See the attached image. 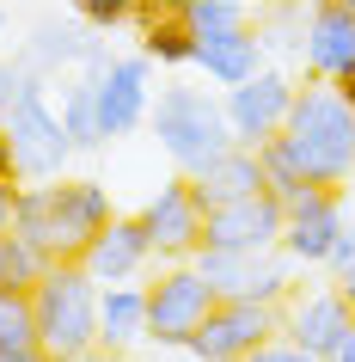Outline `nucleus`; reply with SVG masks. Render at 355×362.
I'll list each match as a JSON object with an SVG mask.
<instances>
[{
  "mask_svg": "<svg viewBox=\"0 0 355 362\" xmlns=\"http://www.w3.org/2000/svg\"><path fill=\"white\" fill-rule=\"evenodd\" d=\"M141 56L160 62V68H190V62H196V37H190L184 13H148V31H141Z\"/></svg>",
  "mask_w": 355,
  "mask_h": 362,
  "instance_id": "obj_21",
  "label": "nucleus"
},
{
  "mask_svg": "<svg viewBox=\"0 0 355 362\" xmlns=\"http://www.w3.org/2000/svg\"><path fill=\"white\" fill-rule=\"evenodd\" d=\"M141 228H148V240H153V258H166V264L196 258V246H203V203L190 197V178L160 185V197H148Z\"/></svg>",
  "mask_w": 355,
  "mask_h": 362,
  "instance_id": "obj_13",
  "label": "nucleus"
},
{
  "mask_svg": "<svg viewBox=\"0 0 355 362\" xmlns=\"http://www.w3.org/2000/svg\"><path fill=\"white\" fill-rule=\"evenodd\" d=\"M221 105H227V129H233V141H239V148H263V141H270V135H282V123H288L294 80L276 74V68H258L251 80L227 86Z\"/></svg>",
  "mask_w": 355,
  "mask_h": 362,
  "instance_id": "obj_8",
  "label": "nucleus"
},
{
  "mask_svg": "<svg viewBox=\"0 0 355 362\" xmlns=\"http://www.w3.org/2000/svg\"><path fill=\"white\" fill-rule=\"evenodd\" d=\"M349 332H355V313H349V301L337 288H306V295H288L282 301V338L300 344L318 362H331Z\"/></svg>",
  "mask_w": 355,
  "mask_h": 362,
  "instance_id": "obj_11",
  "label": "nucleus"
},
{
  "mask_svg": "<svg viewBox=\"0 0 355 362\" xmlns=\"http://www.w3.org/2000/svg\"><path fill=\"white\" fill-rule=\"evenodd\" d=\"M0 362H56V356H0Z\"/></svg>",
  "mask_w": 355,
  "mask_h": 362,
  "instance_id": "obj_36",
  "label": "nucleus"
},
{
  "mask_svg": "<svg viewBox=\"0 0 355 362\" xmlns=\"http://www.w3.org/2000/svg\"><path fill=\"white\" fill-rule=\"evenodd\" d=\"M337 295H343V301H349V313H355V270H343V276H337Z\"/></svg>",
  "mask_w": 355,
  "mask_h": 362,
  "instance_id": "obj_32",
  "label": "nucleus"
},
{
  "mask_svg": "<svg viewBox=\"0 0 355 362\" xmlns=\"http://www.w3.org/2000/svg\"><path fill=\"white\" fill-rule=\"evenodd\" d=\"M215 301H221V295H215V283L196 270V258L166 264V270L148 283V338H153V344H172V350H184L190 332L208 320V307H215Z\"/></svg>",
  "mask_w": 355,
  "mask_h": 362,
  "instance_id": "obj_7",
  "label": "nucleus"
},
{
  "mask_svg": "<svg viewBox=\"0 0 355 362\" xmlns=\"http://www.w3.org/2000/svg\"><path fill=\"white\" fill-rule=\"evenodd\" d=\"M282 338V307L270 301H239V295H221L208 307V320L190 332V356L196 362H245L258 344Z\"/></svg>",
  "mask_w": 355,
  "mask_h": 362,
  "instance_id": "obj_6",
  "label": "nucleus"
},
{
  "mask_svg": "<svg viewBox=\"0 0 355 362\" xmlns=\"http://www.w3.org/2000/svg\"><path fill=\"white\" fill-rule=\"evenodd\" d=\"M282 141L294 148L306 185H331V191H337V185H349V178H355V105L337 93L331 80H306V86H294Z\"/></svg>",
  "mask_w": 355,
  "mask_h": 362,
  "instance_id": "obj_2",
  "label": "nucleus"
},
{
  "mask_svg": "<svg viewBox=\"0 0 355 362\" xmlns=\"http://www.w3.org/2000/svg\"><path fill=\"white\" fill-rule=\"evenodd\" d=\"M148 338V288L98 283V350H129Z\"/></svg>",
  "mask_w": 355,
  "mask_h": 362,
  "instance_id": "obj_19",
  "label": "nucleus"
},
{
  "mask_svg": "<svg viewBox=\"0 0 355 362\" xmlns=\"http://www.w3.org/2000/svg\"><path fill=\"white\" fill-rule=\"evenodd\" d=\"M282 221H288V203L270 191H251L239 203H221V209L203 215V246L221 252H276L282 246Z\"/></svg>",
  "mask_w": 355,
  "mask_h": 362,
  "instance_id": "obj_9",
  "label": "nucleus"
},
{
  "mask_svg": "<svg viewBox=\"0 0 355 362\" xmlns=\"http://www.w3.org/2000/svg\"><path fill=\"white\" fill-rule=\"evenodd\" d=\"M300 62H306V74L313 80H349L355 74V13L331 6V0H318L306 25H300Z\"/></svg>",
  "mask_w": 355,
  "mask_h": 362,
  "instance_id": "obj_15",
  "label": "nucleus"
},
{
  "mask_svg": "<svg viewBox=\"0 0 355 362\" xmlns=\"http://www.w3.org/2000/svg\"><path fill=\"white\" fill-rule=\"evenodd\" d=\"M190 68H203L215 86H239V80H251L263 68V37L251 31V25H239V31H221V37H196V62Z\"/></svg>",
  "mask_w": 355,
  "mask_h": 362,
  "instance_id": "obj_18",
  "label": "nucleus"
},
{
  "mask_svg": "<svg viewBox=\"0 0 355 362\" xmlns=\"http://www.w3.org/2000/svg\"><path fill=\"white\" fill-rule=\"evenodd\" d=\"M239 6H251V0H239Z\"/></svg>",
  "mask_w": 355,
  "mask_h": 362,
  "instance_id": "obj_38",
  "label": "nucleus"
},
{
  "mask_svg": "<svg viewBox=\"0 0 355 362\" xmlns=\"http://www.w3.org/2000/svg\"><path fill=\"white\" fill-rule=\"evenodd\" d=\"M343 197L331 191V185H313L306 197H294L288 203V221H282V252L294 258V264H325L331 258V240L337 228H343Z\"/></svg>",
  "mask_w": 355,
  "mask_h": 362,
  "instance_id": "obj_14",
  "label": "nucleus"
},
{
  "mask_svg": "<svg viewBox=\"0 0 355 362\" xmlns=\"http://www.w3.org/2000/svg\"><path fill=\"white\" fill-rule=\"evenodd\" d=\"M258 166H263V191L282 197V203H294V197L313 191V185H306V172H300V160H294V148H288L282 135H270V141L258 148Z\"/></svg>",
  "mask_w": 355,
  "mask_h": 362,
  "instance_id": "obj_22",
  "label": "nucleus"
},
{
  "mask_svg": "<svg viewBox=\"0 0 355 362\" xmlns=\"http://www.w3.org/2000/svg\"><path fill=\"white\" fill-rule=\"evenodd\" d=\"M0 356H43L31 288H0Z\"/></svg>",
  "mask_w": 355,
  "mask_h": 362,
  "instance_id": "obj_20",
  "label": "nucleus"
},
{
  "mask_svg": "<svg viewBox=\"0 0 355 362\" xmlns=\"http://www.w3.org/2000/svg\"><path fill=\"white\" fill-rule=\"evenodd\" d=\"M86 43L74 25H43L37 37H31V49H25V62L37 68V74H49V68H61V62H86Z\"/></svg>",
  "mask_w": 355,
  "mask_h": 362,
  "instance_id": "obj_23",
  "label": "nucleus"
},
{
  "mask_svg": "<svg viewBox=\"0 0 355 362\" xmlns=\"http://www.w3.org/2000/svg\"><path fill=\"white\" fill-rule=\"evenodd\" d=\"M245 362H318V356H306L300 344H288V338H270V344H258Z\"/></svg>",
  "mask_w": 355,
  "mask_h": 362,
  "instance_id": "obj_28",
  "label": "nucleus"
},
{
  "mask_svg": "<svg viewBox=\"0 0 355 362\" xmlns=\"http://www.w3.org/2000/svg\"><path fill=\"white\" fill-rule=\"evenodd\" d=\"M80 6V19L86 25H98V31H111V25H123V19H135L148 0H74Z\"/></svg>",
  "mask_w": 355,
  "mask_h": 362,
  "instance_id": "obj_26",
  "label": "nucleus"
},
{
  "mask_svg": "<svg viewBox=\"0 0 355 362\" xmlns=\"http://www.w3.org/2000/svg\"><path fill=\"white\" fill-rule=\"evenodd\" d=\"M276 6H294V0H276Z\"/></svg>",
  "mask_w": 355,
  "mask_h": 362,
  "instance_id": "obj_37",
  "label": "nucleus"
},
{
  "mask_svg": "<svg viewBox=\"0 0 355 362\" xmlns=\"http://www.w3.org/2000/svg\"><path fill=\"white\" fill-rule=\"evenodd\" d=\"M325 270H331V276L355 270V215H343V228H337V240H331V258H325Z\"/></svg>",
  "mask_w": 355,
  "mask_h": 362,
  "instance_id": "obj_27",
  "label": "nucleus"
},
{
  "mask_svg": "<svg viewBox=\"0 0 355 362\" xmlns=\"http://www.w3.org/2000/svg\"><path fill=\"white\" fill-rule=\"evenodd\" d=\"M184 25H190V37H221V31H239V25H251V19H245L239 0H190Z\"/></svg>",
  "mask_w": 355,
  "mask_h": 362,
  "instance_id": "obj_25",
  "label": "nucleus"
},
{
  "mask_svg": "<svg viewBox=\"0 0 355 362\" xmlns=\"http://www.w3.org/2000/svg\"><path fill=\"white\" fill-rule=\"evenodd\" d=\"M74 362H123V350H86V356H74Z\"/></svg>",
  "mask_w": 355,
  "mask_h": 362,
  "instance_id": "obj_34",
  "label": "nucleus"
},
{
  "mask_svg": "<svg viewBox=\"0 0 355 362\" xmlns=\"http://www.w3.org/2000/svg\"><path fill=\"white\" fill-rule=\"evenodd\" d=\"M153 135H160V148L190 172H203L215 166L227 148H233V129H227V105L215 93H203V86H166V93L153 98V111H148Z\"/></svg>",
  "mask_w": 355,
  "mask_h": 362,
  "instance_id": "obj_4",
  "label": "nucleus"
},
{
  "mask_svg": "<svg viewBox=\"0 0 355 362\" xmlns=\"http://www.w3.org/2000/svg\"><path fill=\"white\" fill-rule=\"evenodd\" d=\"M31 307H37L43 356L74 362L86 350H98V276L80 258H56L43 270L37 288H31Z\"/></svg>",
  "mask_w": 355,
  "mask_h": 362,
  "instance_id": "obj_3",
  "label": "nucleus"
},
{
  "mask_svg": "<svg viewBox=\"0 0 355 362\" xmlns=\"http://www.w3.org/2000/svg\"><path fill=\"white\" fill-rule=\"evenodd\" d=\"M19 74H25V68L0 62V117H6V105H13V93H19Z\"/></svg>",
  "mask_w": 355,
  "mask_h": 362,
  "instance_id": "obj_29",
  "label": "nucleus"
},
{
  "mask_svg": "<svg viewBox=\"0 0 355 362\" xmlns=\"http://www.w3.org/2000/svg\"><path fill=\"white\" fill-rule=\"evenodd\" d=\"M153 258V240L148 228H141V215H111V228L92 233V246L80 252V264L92 270L98 283H129V276H141Z\"/></svg>",
  "mask_w": 355,
  "mask_h": 362,
  "instance_id": "obj_16",
  "label": "nucleus"
},
{
  "mask_svg": "<svg viewBox=\"0 0 355 362\" xmlns=\"http://www.w3.org/2000/svg\"><path fill=\"white\" fill-rule=\"evenodd\" d=\"M251 191H263V166H258V148H239V141H233L215 166L190 172V197L203 203V215L221 209V203H239V197H251Z\"/></svg>",
  "mask_w": 355,
  "mask_h": 362,
  "instance_id": "obj_17",
  "label": "nucleus"
},
{
  "mask_svg": "<svg viewBox=\"0 0 355 362\" xmlns=\"http://www.w3.org/2000/svg\"><path fill=\"white\" fill-rule=\"evenodd\" d=\"M13 197H19V185H0V233L13 228Z\"/></svg>",
  "mask_w": 355,
  "mask_h": 362,
  "instance_id": "obj_31",
  "label": "nucleus"
},
{
  "mask_svg": "<svg viewBox=\"0 0 355 362\" xmlns=\"http://www.w3.org/2000/svg\"><path fill=\"white\" fill-rule=\"evenodd\" d=\"M0 185H25L19 166H13V141H6V129H0Z\"/></svg>",
  "mask_w": 355,
  "mask_h": 362,
  "instance_id": "obj_30",
  "label": "nucleus"
},
{
  "mask_svg": "<svg viewBox=\"0 0 355 362\" xmlns=\"http://www.w3.org/2000/svg\"><path fill=\"white\" fill-rule=\"evenodd\" d=\"M331 362H355V332H349V338H343V350H337Z\"/></svg>",
  "mask_w": 355,
  "mask_h": 362,
  "instance_id": "obj_35",
  "label": "nucleus"
},
{
  "mask_svg": "<svg viewBox=\"0 0 355 362\" xmlns=\"http://www.w3.org/2000/svg\"><path fill=\"white\" fill-rule=\"evenodd\" d=\"M148 74H153L148 56H116L92 74V105H98V129L104 135H129L148 123V111H153Z\"/></svg>",
  "mask_w": 355,
  "mask_h": 362,
  "instance_id": "obj_12",
  "label": "nucleus"
},
{
  "mask_svg": "<svg viewBox=\"0 0 355 362\" xmlns=\"http://www.w3.org/2000/svg\"><path fill=\"white\" fill-rule=\"evenodd\" d=\"M190 0H148V6H141V13H184Z\"/></svg>",
  "mask_w": 355,
  "mask_h": 362,
  "instance_id": "obj_33",
  "label": "nucleus"
},
{
  "mask_svg": "<svg viewBox=\"0 0 355 362\" xmlns=\"http://www.w3.org/2000/svg\"><path fill=\"white\" fill-rule=\"evenodd\" d=\"M111 197L92 178H43V185H19L13 197V233H25L43 258H80L92 246V233L111 228Z\"/></svg>",
  "mask_w": 355,
  "mask_h": 362,
  "instance_id": "obj_1",
  "label": "nucleus"
},
{
  "mask_svg": "<svg viewBox=\"0 0 355 362\" xmlns=\"http://www.w3.org/2000/svg\"><path fill=\"white\" fill-rule=\"evenodd\" d=\"M196 270H203L215 295H239V301H270L282 307L294 295L288 283V264L270 258V252H221V246H196Z\"/></svg>",
  "mask_w": 355,
  "mask_h": 362,
  "instance_id": "obj_10",
  "label": "nucleus"
},
{
  "mask_svg": "<svg viewBox=\"0 0 355 362\" xmlns=\"http://www.w3.org/2000/svg\"><path fill=\"white\" fill-rule=\"evenodd\" d=\"M0 129H6V141H13V166H19L25 185L61 178V166H68L74 141H68V129H61V111L49 105L37 68H25V74H19V93H13L6 117H0Z\"/></svg>",
  "mask_w": 355,
  "mask_h": 362,
  "instance_id": "obj_5",
  "label": "nucleus"
},
{
  "mask_svg": "<svg viewBox=\"0 0 355 362\" xmlns=\"http://www.w3.org/2000/svg\"><path fill=\"white\" fill-rule=\"evenodd\" d=\"M61 129H68L74 148H98V141H104V129H98V105H92V80L61 98Z\"/></svg>",
  "mask_w": 355,
  "mask_h": 362,
  "instance_id": "obj_24",
  "label": "nucleus"
}]
</instances>
